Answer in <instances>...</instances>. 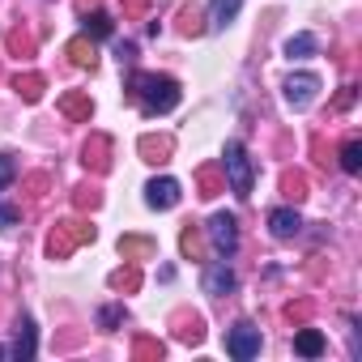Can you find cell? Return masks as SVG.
I'll use <instances>...</instances> for the list:
<instances>
[{
  "instance_id": "5",
  "label": "cell",
  "mask_w": 362,
  "mask_h": 362,
  "mask_svg": "<svg viewBox=\"0 0 362 362\" xmlns=\"http://www.w3.org/2000/svg\"><path fill=\"white\" fill-rule=\"evenodd\" d=\"M209 243L218 256H235L239 252V222L235 214H214L209 218Z\"/></svg>"
},
{
  "instance_id": "26",
  "label": "cell",
  "mask_w": 362,
  "mask_h": 362,
  "mask_svg": "<svg viewBox=\"0 0 362 362\" xmlns=\"http://www.w3.org/2000/svg\"><path fill=\"white\" fill-rule=\"evenodd\" d=\"M201 22H205L201 9H179V30H184V35H201V30H205Z\"/></svg>"
},
{
  "instance_id": "14",
  "label": "cell",
  "mask_w": 362,
  "mask_h": 362,
  "mask_svg": "<svg viewBox=\"0 0 362 362\" xmlns=\"http://www.w3.org/2000/svg\"><path fill=\"white\" fill-rule=\"evenodd\" d=\"M153 252H158V243L145 239V235H124V239H119V256H124V260H149Z\"/></svg>"
},
{
  "instance_id": "23",
  "label": "cell",
  "mask_w": 362,
  "mask_h": 362,
  "mask_svg": "<svg viewBox=\"0 0 362 362\" xmlns=\"http://www.w3.org/2000/svg\"><path fill=\"white\" fill-rule=\"evenodd\" d=\"M111 290H119V294H132V290H141V273L128 264V269H115L111 273Z\"/></svg>"
},
{
  "instance_id": "16",
  "label": "cell",
  "mask_w": 362,
  "mask_h": 362,
  "mask_svg": "<svg viewBox=\"0 0 362 362\" xmlns=\"http://www.w3.org/2000/svg\"><path fill=\"white\" fill-rule=\"evenodd\" d=\"M64 56H69L77 69H94V60H98V56H94V39H86V35H81V39H73V43L64 47Z\"/></svg>"
},
{
  "instance_id": "17",
  "label": "cell",
  "mask_w": 362,
  "mask_h": 362,
  "mask_svg": "<svg viewBox=\"0 0 362 362\" xmlns=\"http://www.w3.org/2000/svg\"><path fill=\"white\" fill-rule=\"evenodd\" d=\"M141 153H145V162H170V136H141V145H136Z\"/></svg>"
},
{
  "instance_id": "34",
  "label": "cell",
  "mask_w": 362,
  "mask_h": 362,
  "mask_svg": "<svg viewBox=\"0 0 362 362\" xmlns=\"http://www.w3.org/2000/svg\"><path fill=\"white\" fill-rule=\"evenodd\" d=\"M286 315H290V320H307V315H311V303H298V307H286Z\"/></svg>"
},
{
  "instance_id": "29",
  "label": "cell",
  "mask_w": 362,
  "mask_h": 362,
  "mask_svg": "<svg viewBox=\"0 0 362 362\" xmlns=\"http://www.w3.org/2000/svg\"><path fill=\"white\" fill-rule=\"evenodd\" d=\"M136 358H162L166 349H162V341H136V349H132Z\"/></svg>"
},
{
  "instance_id": "33",
  "label": "cell",
  "mask_w": 362,
  "mask_h": 362,
  "mask_svg": "<svg viewBox=\"0 0 362 362\" xmlns=\"http://www.w3.org/2000/svg\"><path fill=\"white\" fill-rule=\"evenodd\" d=\"M9 52H30V39H22V35L13 30V35H9Z\"/></svg>"
},
{
  "instance_id": "20",
  "label": "cell",
  "mask_w": 362,
  "mask_h": 362,
  "mask_svg": "<svg viewBox=\"0 0 362 362\" xmlns=\"http://www.w3.org/2000/svg\"><path fill=\"white\" fill-rule=\"evenodd\" d=\"M13 86H18V94H22L26 103H39V98H43V90H47V81H43L39 73H22Z\"/></svg>"
},
{
  "instance_id": "8",
  "label": "cell",
  "mask_w": 362,
  "mask_h": 362,
  "mask_svg": "<svg viewBox=\"0 0 362 362\" xmlns=\"http://www.w3.org/2000/svg\"><path fill=\"white\" fill-rule=\"evenodd\" d=\"M81 162H86V170L107 175V170H111V136L94 132V136L86 141V149H81Z\"/></svg>"
},
{
  "instance_id": "10",
  "label": "cell",
  "mask_w": 362,
  "mask_h": 362,
  "mask_svg": "<svg viewBox=\"0 0 362 362\" xmlns=\"http://www.w3.org/2000/svg\"><path fill=\"white\" fill-rule=\"evenodd\" d=\"M269 230H273V239H294L298 230H303V218H298V209H273L269 214Z\"/></svg>"
},
{
  "instance_id": "13",
  "label": "cell",
  "mask_w": 362,
  "mask_h": 362,
  "mask_svg": "<svg viewBox=\"0 0 362 362\" xmlns=\"http://www.w3.org/2000/svg\"><path fill=\"white\" fill-rule=\"evenodd\" d=\"M60 111H64L69 119H81V124H90V115H94V103H90V94L73 90V94H64V98H60Z\"/></svg>"
},
{
  "instance_id": "11",
  "label": "cell",
  "mask_w": 362,
  "mask_h": 362,
  "mask_svg": "<svg viewBox=\"0 0 362 362\" xmlns=\"http://www.w3.org/2000/svg\"><path fill=\"white\" fill-rule=\"evenodd\" d=\"M35 320L30 315H22L18 320V337H13V349H9V358H22V362H30L35 358Z\"/></svg>"
},
{
  "instance_id": "6",
  "label": "cell",
  "mask_w": 362,
  "mask_h": 362,
  "mask_svg": "<svg viewBox=\"0 0 362 362\" xmlns=\"http://www.w3.org/2000/svg\"><path fill=\"white\" fill-rule=\"evenodd\" d=\"M315 94H320V77H315V73H294V77L286 81V103H290V107H298V111H303V107H311V103H315Z\"/></svg>"
},
{
  "instance_id": "35",
  "label": "cell",
  "mask_w": 362,
  "mask_h": 362,
  "mask_svg": "<svg viewBox=\"0 0 362 362\" xmlns=\"http://www.w3.org/2000/svg\"><path fill=\"white\" fill-rule=\"evenodd\" d=\"M149 0H124V13H145Z\"/></svg>"
},
{
  "instance_id": "12",
  "label": "cell",
  "mask_w": 362,
  "mask_h": 362,
  "mask_svg": "<svg viewBox=\"0 0 362 362\" xmlns=\"http://www.w3.org/2000/svg\"><path fill=\"white\" fill-rule=\"evenodd\" d=\"M243 9V0H209V30H226Z\"/></svg>"
},
{
  "instance_id": "32",
  "label": "cell",
  "mask_w": 362,
  "mask_h": 362,
  "mask_svg": "<svg viewBox=\"0 0 362 362\" xmlns=\"http://www.w3.org/2000/svg\"><path fill=\"white\" fill-rule=\"evenodd\" d=\"M18 218H22V214H18L13 205H0V230H9V226H18Z\"/></svg>"
},
{
  "instance_id": "25",
  "label": "cell",
  "mask_w": 362,
  "mask_h": 362,
  "mask_svg": "<svg viewBox=\"0 0 362 362\" xmlns=\"http://www.w3.org/2000/svg\"><path fill=\"white\" fill-rule=\"evenodd\" d=\"M124 320H128V311H124L119 303H111V307H103V311H98V328H103V332H115Z\"/></svg>"
},
{
  "instance_id": "15",
  "label": "cell",
  "mask_w": 362,
  "mask_h": 362,
  "mask_svg": "<svg viewBox=\"0 0 362 362\" xmlns=\"http://www.w3.org/2000/svg\"><path fill=\"white\" fill-rule=\"evenodd\" d=\"M294 354L320 358V354H324V332H320V328H298V332H294Z\"/></svg>"
},
{
  "instance_id": "30",
  "label": "cell",
  "mask_w": 362,
  "mask_h": 362,
  "mask_svg": "<svg viewBox=\"0 0 362 362\" xmlns=\"http://www.w3.org/2000/svg\"><path fill=\"white\" fill-rule=\"evenodd\" d=\"M13 175H18L13 158H9V153H0V188H9V184H13Z\"/></svg>"
},
{
  "instance_id": "3",
  "label": "cell",
  "mask_w": 362,
  "mask_h": 362,
  "mask_svg": "<svg viewBox=\"0 0 362 362\" xmlns=\"http://www.w3.org/2000/svg\"><path fill=\"white\" fill-rule=\"evenodd\" d=\"M81 243H94V226H86V222H77V218L56 222V230H52V239H47V256H52V260H64V256H73Z\"/></svg>"
},
{
  "instance_id": "2",
  "label": "cell",
  "mask_w": 362,
  "mask_h": 362,
  "mask_svg": "<svg viewBox=\"0 0 362 362\" xmlns=\"http://www.w3.org/2000/svg\"><path fill=\"white\" fill-rule=\"evenodd\" d=\"M222 175H226V188H230L239 201H247V197H252L256 166H252V158H247L243 141H226V149H222Z\"/></svg>"
},
{
  "instance_id": "27",
  "label": "cell",
  "mask_w": 362,
  "mask_h": 362,
  "mask_svg": "<svg viewBox=\"0 0 362 362\" xmlns=\"http://www.w3.org/2000/svg\"><path fill=\"white\" fill-rule=\"evenodd\" d=\"M179 337H184V341H192V345H197V341L205 337V328H201V315H192V320L184 315V328H179Z\"/></svg>"
},
{
  "instance_id": "37",
  "label": "cell",
  "mask_w": 362,
  "mask_h": 362,
  "mask_svg": "<svg viewBox=\"0 0 362 362\" xmlns=\"http://www.w3.org/2000/svg\"><path fill=\"white\" fill-rule=\"evenodd\" d=\"M0 358H9V349H5V345H0Z\"/></svg>"
},
{
  "instance_id": "19",
  "label": "cell",
  "mask_w": 362,
  "mask_h": 362,
  "mask_svg": "<svg viewBox=\"0 0 362 362\" xmlns=\"http://www.w3.org/2000/svg\"><path fill=\"white\" fill-rule=\"evenodd\" d=\"M81 26H86V39H111V35H115V22H111L107 13H98V9H94V13H86V18H81Z\"/></svg>"
},
{
  "instance_id": "7",
  "label": "cell",
  "mask_w": 362,
  "mask_h": 362,
  "mask_svg": "<svg viewBox=\"0 0 362 362\" xmlns=\"http://www.w3.org/2000/svg\"><path fill=\"white\" fill-rule=\"evenodd\" d=\"M201 286H205V294L226 298V294L235 290V273H230V264H226V260H209L205 273H201Z\"/></svg>"
},
{
  "instance_id": "24",
  "label": "cell",
  "mask_w": 362,
  "mask_h": 362,
  "mask_svg": "<svg viewBox=\"0 0 362 362\" xmlns=\"http://www.w3.org/2000/svg\"><path fill=\"white\" fill-rule=\"evenodd\" d=\"M341 170H345V175H358V170H362V141H345V149H341Z\"/></svg>"
},
{
  "instance_id": "1",
  "label": "cell",
  "mask_w": 362,
  "mask_h": 362,
  "mask_svg": "<svg viewBox=\"0 0 362 362\" xmlns=\"http://www.w3.org/2000/svg\"><path fill=\"white\" fill-rule=\"evenodd\" d=\"M128 94L141 103V111L149 119L179 107V81L175 77H162V73H132L128 77Z\"/></svg>"
},
{
  "instance_id": "4",
  "label": "cell",
  "mask_w": 362,
  "mask_h": 362,
  "mask_svg": "<svg viewBox=\"0 0 362 362\" xmlns=\"http://www.w3.org/2000/svg\"><path fill=\"white\" fill-rule=\"evenodd\" d=\"M260 345H264V337H260V328H256L252 320H239V324L226 332V354H230V358H239V362L260 358Z\"/></svg>"
},
{
  "instance_id": "9",
  "label": "cell",
  "mask_w": 362,
  "mask_h": 362,
  "mask_svg": "<svg viewBox=\"0 0 362 362\" xmlns=\"http://www.w3.org/2000/svg\"><path fill=\"white\" fill-rule=\"evenodd\" d=\"M145 205L149 209H175L179 205V184H175V179H149V184H145Z\"/></svg>"
},
{
  "instance_id": "21",
  "label": "cell",
  "mask_w": 362,
  "mask_h": 362,
  "mask_svg": "<svg viewBox=\"0 0 362 362\" xmlns=\"http://www.w3.org/2000/svg\"><path fill=\"white\" fill-rule=\"evenodd\" d=\"M315 52H320L315 35H294V39L286 43V56H290V60H307V56H315Z\"/></svg>"
},
{
  "instance_id": "36",
  "label": "cell",
  "mask_w": 362,
  "mask_h": 362,
  "mask_svg": "<svg viewBox=\"0 0 362 362\" xmlns=\"http://www.w3.org/2000/svg\"><path fill=\"white\" fill-rule=\"evenodd\" d=\"M349 103H354V86H345V90H341V98H337V107H349Z\"/></svg>"
},
{
  "instance_id": "22",
  "label": "cell",
  "mask_w": 362,
  "mask_h": 362,
  "mask_svg": "<svg viewBox=\"0 0 362 362\" xmlns=\"http://www.w3.org/2000/svg\"><path fill=\"white\" fill-rule=\"evenodd\" d=\"M281 192H286L290 201H303V197H307V175H303V170H286V175H281Z\"/></svg>"
},
{
  "instance_id": "31",
  "label": "cell",
  "mask_w": 362,
  "mask_h": 362,
  "mask_svg": "<svg viewBox=\"0 0 362 362\" xmlns=\"http://www.w3.org/2000/svg\"><path fill=\"white\" fill-rule=\"evenodd\" d=\"M197 243H201V239H197V230H192V226L179 235V247H184V256H192V260H197Z\"/></svg>"
},
{
  "instance_id": "18",
  "label": "cell",
  "mask_w": 362,
  "mask_h": 362,
  "mask_svg": "<svg viewBox=\"0 0 362 362\" xmlns=\"http://www.w3.org/2000/svg\"><path fill=\"white\" fill-rule=\"evenodd\" d=\"M197 184H201V197H218V192H226V175L218 166H201L197 170Z\"/></svg>"
},
{
  "instance_id": "28",
  "label": "cell",
  "mask_w": 362,
  "mask_h": 362,
  "mask_svg": "<svg viewBox=\"0 0 362 362\" xmlns=\"http://www.w3.org/2000/svg\"><path fill=\"white\" fill-rule=\"evenodd\" d=\"M98 201H103V197H98L94 188H77V197H73L77 209H98Z\"/></svg>"
}]
</instances>
